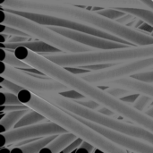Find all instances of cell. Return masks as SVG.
<instances>
[{"mask_svg":"<svg viewBox=\"0 0 153 153\" xmlns=\"http://www.w3.org/2000/svg\"><path fill=\"white\" fill-rule=\"evenodd\" d=\"M13 52L18 58L26 62L30 66L40 70L46 76L61 82L71 89L82 93L85 97L95 100L101 106L113 110L121 117L137 124L153 133L152 117H149L144 112L139 111L121 99H117L108 93L100 86L94 85L82 79L81 76L72 74L65 67L56 65L44 56L35 53L25 47L20 46L16 48Z\"/></svg>","mask_w":153,"mask_h":153,"instance_id":"1","label":"cell"},{"mask_svg":"<svg viewBox=\"0 0 153 153\" xmlns=\"http://www.w3.org/2000/svg\"><path fill=\"white\" fill-rule=\"evenodd\" d=\"M0 5L4 9L43 13L74 21L116 35L136 46L153 44L152 35L108 19L87 6L80 7L45 0H1Z\"/></svg>","mask_w":153,"mask_h":153,"instance_id":"2","label":"cell"},{"mask_svg":"<svg viewBox=\"0 0 153 153\" xmlns=\"http://www.w3.org/2000/svg\"><path fill=\"white\" fill-rule=\"evenodd\" d=\"M19 100L30 108L42 114L48 120L52 121L67 132L76 134L83 141L92 143L96 148H100L104 152L126 153V150L115 144L98 132L83 124L72 113L65 111L60 107L46 100L35 92L28 89H22L18 93Z\"/></svg>","mask_w":153,"mask_h":153,"instance_id":"3","label":"cell"},{"mask_svg":"<svg viewBox=\"0 0 153 153\" xmlns=\"http://www.w3.org/2000/svg\"><path fill=\"white\" fill-rule=\"evenodd\" d=\"M44 56L63 67L108 63L120 64L134 59L153 56V44L147 46H131L109 49H93L81 53L64 52L45 55Z\"/></svg>","mask_w":153,"mask_h":153,"instance_id":"4","label":"cell"},{"mask_svg":"<svg viewBox=\"0 0 153 153\" xmlns=\"http://www.w3.org/2000/svg\"><path fill=\"white\" fill-rule=\"evenodd\" d=\"M35 93H37L46 100L60 107L61 108L65 109L67 112L73 113L74 115L88 119L93 123L104 126L117 132L147 142L153 145V133L137 124H134L133 122L127 123L118 119L117 117L106 116L97 110H93L89 108H86L71 99L65 98V96H63L58 92L49 91V92H35Z\"/></svg>","mask_w":153,"mask_h":153,"instance_id":"5","label":"cell"},{"mask_svg":"<svg viewBox=\"0 0 153 153\" xmlns=\"http://www.w3.org/2000/svg\"><path fill=\"white\" fill-rule=\"evenodd\" d=\"M1 21L0 23H4L15 28H18L28 33L33 39H38L47 42L66 53H81L91 51L95 48L89 46L78 43L53 30L48 26L40 24L32 20L21 16L12 12L5 11L1 7Z\"/></svg>","mask_w":153,"mask_h":153,"instance_id":"6","label":"cell"},{"mask_svg":"<svg viewBox=\"0 0 153 153\" xmlns=\"http://www.w3.org/2000/svg\"><path fill=\"white\" fill-rule=\"evenodd\" d=\"M152 70H153V56H149L120 63L113 67L103 70L91 71L79 76L94 85L101 86L116 79L129 77L139 73Z\"/></svg>","mask_w":153,"mask_h":153,"instance_id":"7","label":"cell"},{"mask_svg":"<svg viewBox=\"0 0 153 153\" xmlns=\"http://www.w3.org/2000/svg\"><path fill=\"white\" fill-rule=\"evenodd\" d=\"M0 76L9 79L15 83L22 86L25 89L32 92H58L61 93L69 89L67 85L62 83L61 82L53 79L48 76L41 77L40 75L36 76L30 74L19 68H15L6 65L1 61V71Z\"/></svg>","mask_w":153,"mask_h":153,"instance_id":"8","label":"cell"},{"mask_svg":"<svg viewBox=\"0 0 153 153\" xmlns=\"http://www.w3.org/2000/svg\"><path fill=\"white\" fill-rule=\"evenodd\" d=\"M66 132L67 131L65 129H64L57 124L49 120L48 122L44 121L31 126L13 128L9 131L1 133V137H2L1 147H4L10 144H14L16 143H20L29 139H34L38 137H44V136L54 135V134H60Z\"/></svg>","mask_w":153,"mask_h":153,"instance_id":"9","label":"cell"},{"mask_svg":"<svg viewBox=\"0 0 153 153\" xmlns=\"http://www.w3.org/2000/svg\"><path fill=\"white\" fill-rule=\"evenodd\" d=\"M73 115L74 117H76L83 124H85L86 126H90L91 128H92L93 130L98 132L100 134L103 135L104 137H106L107 139H108L115 144H117L126 150L138 153H153V145L147 142H144V141L139 140L137 138L132 137L130 135L117 132V131L108 128L104 126L93 123L88 119L81 117L77 115H74V114H73Z\"/></svg>","mask_w":153,"mask_h":153,"instance_id":"10","label":"cell"},{"mask_svg":"<svg viewBox=\"0 0 153 153\" xmlns=\"http://www.w3.org/2000/svg\"><path fill=\"white\" fill-rule=\"evenodd\" d=\"M51 30L78 42L85 46H89L95 49H109V48H119L125 47H131L129 45L114 41L111 39H104L96 35H92L90 33L63 28V27H56V26H48Z\"/></svg>","mask_w":153,"mask_h":153,"instance_id":"11","label":"cell"},{"mask_svg":"<svg viewBox=\"0 0 153 153\" xmlns=\"http://www.w3.org/2000/svg\"><path fill=\"white\" fill-rule=\"evenodd\" d=\"M52 3L71 4L77 6H91L100 8H122V7H137L148 8L146 4L140 0H45ZM150 9V8H149Z\"/></svg>","mask_w":153,"mask_h":153,"instance_id":"12","label":"cell"},{"mask_svg":"<svg viewBox=\"0 0 153 153\" xmlns=\"http://www.w3.org/2000/svg\"><path fill=\"white\" fill-rule=\"evenodd\" d=\"M1 48H7V49H15L16 48L22 46L30 50L38 53L39 55L45 56V55H52V54H58V53H64L61 49L47 43L42 40H28L23 42H1L0 43Z\"/></svg>","mask_w":153,"mask_h":153,"instance_id":"13","label":"cell"},{"mask_svg":"<svg viewBox=\"0 0 153 153\" xmlns=\"http://www.w3.org/2000/svg\"><path fill=\"white\" fill-rule=\"evenodd\" d=\"M31 108H26V109H22V110L10 111V112H6L4 115V113H1L2 114V117L0 119L1 133L13 129L14 126L18 123V121Z\"/></svg>","mask_w":153,"mask_h":153,"instance_id":"14","label":"cell"},{"mask_svg":"<svg viewBox=\"0 0 153 153\" xmlns=\"http://www.w3.org/2000/svg\"><path fill=\"white\" fill-rule=\"evenodd\" d=\"M78 136L73 133L66 132L60 134H57V136L47 146L52 153L62 152L71 143H73L75 139H77Z\"/></svg>","mask_w":153,"mask_h":153,"instance_id":"15","label":"cell"},{"mask_svg":"<svg viewBox=\"0 0 153 153\" xmlns=\"http://www.w3.org/2000/svg\"><path fill=\"white\" fill-rule=\"evenodd\" d=\"M57 136V134H54V135H48V136H44L39 140L36 141H32L25 145L22 146H19L22 148V151L23 153H38L40 152V151L45 148L46 146H48L56 137Z\"/></svg>","mask_w":153,"mask_h":153,"instance_id":"16","label":"cell"},{"mask_svg":"<svg viewBox=\"0 0 153 153\" xmlns=\"http://www.w3.org/2000/svg\"><path fill=\"white\" fill-rule=\"evenodd\" d=\"M1 61L5 63L6 65L15 67V68H19V69H24V68H30L31 67L29 64H27L26 62L21 60L20 58H18L14 52H10L7 50V48H1Z\"/></svg>","mask_w":153,"mask_h":153,"instance_id":"17","label":"cell"},{"mask_svg":"<svg viewBox=\"0 0 153 153\" xmlns=\"http://www.w3.org/2000/svg\"><path fill=\"white\" fill-rule=\"evenodd\" d=\"M48 120L42 114H40L39 112L30 109L28 113H26L19 121L18 123L14 126L13 128H17V127H22V126H31L34 124H38V123H41Z\"/></svg>","mask_w":153,"mask_h":153,"instance_id":"18","label":"cell"},{"mask_svg":"<svg viewBox=\"0 0 153 153\" xmlns=\"http://www.w3.org/2000/svg\"><path fill=\"white\" fill-rule=\"evenodd\" d=\"M121 11L131 13L140 19L144 22L153 26V10L149 8H137V7H122L118 8Z\"/></svg>","mask_w":153,"mask_h":153,"instance_id":"19","label":"cell"},{"mask_svg":"<svg viewBox=\"0 0 153 153\" xmlns=\"http://www.w3.org/2000/svg\"><path fill=\"white\" fill-rule=\"evenodd\" d=\"M153 103V98L150 97L146 94L140 93L139 97L135 100V102L132 105L134 108L138 109L139 111L144 112L150 106H152Z\"/></svg>","mask_w":153,"mask_h":153,"instance_id":"20","label":"cell"},{"mask_svg":"<svg viewBox=\"0 0 153 153\" xmlns=\"http://www.w3.org/2000/svg\"><path fill=\"white\" fill-rule=\"evenodd\" d=\"M0 94L2 96V103H1L2 105H22L23 104L19 100L18 95L13 92L4 91L2 88Z\"/></svg>","mask_w":153,"mask_h":153,"instance_id":"21","label":"cell"},{"mask_svg":"<svg viewBox=\"0 0 153 153\" xmlns=\"http://www.w3.org/2000/svg\"><path fill=\"white\" fill-rule=\"evenodd\" d=\"M95 12H97L98 13H100L108 19L115 20V21L126 13V12L121 11L118 8H100V9L96 10Z\"/></svg>","mask_w":153,"mask_h":153,"instance_id":"22","label":"cell"},{"mask_svg":"<svg viewBox=\"0 0 153 153\" xmlns=\"http://www.w3.org/2000/svg\"><path fill=\"white\" fill-rule=\"evenodd\" d=\"M0 86L4 90L13 92L17 95L22 89H24L22 86L19 85L18 83H15L14 82H13L9 79H6L3 76H0Z\"/></svg>","mask_w":153,"mask_h":153,"instance_id":"23","label":"cell"},{"mask_svg":"<svg viewBox=\"0 0 153 153\" xmlns=\"http://www.w3.org/2000/svg\"><path fill=\"white\" fill-rule=\"evenodd\" d=\"M105 91L108 93L113 95L114 97H116L117 99H122L123 97L133 93V91H128L126 89L120 88V87H115V86H107Z\"/></svg>","mask_w":153,"mask_h":153,"instance_id":"24","label":"cell"},{"mask_svg":"<svg viewBox=\"0 0 153 153\" xmlns=\"http://www.w3.org/2000/svg\"><path fill=\"white\" fill-rule=\"evenodd\" d=\"M0 27H1V32L7 33V34H9V35L30 37L28 33L24 32L23 30H20V29H18V28H15V27L10 26V25L4 24V23H0Z\"/></svg>","mask_w":153,"mask_h":153,"instance_id":"25","label":"cell"},{"mask_svg":"<svg viewBox=\"0 0 153 153\" xmlns=\"http://www.w3.org/2000/svg\"><path fill=\"white\" fill-rule=\"evenodd\" d=\"M74 101H76L77 103H79V104H81V105H82V106H84L86 108L93 109V110H98L101 107V105L100 103L96 102L95 100H91L90 98H86V99H82V100H74Z\"/></svg>","mask_w":153,"mask_h":153,"instance_id":"26","label":"cell"},{"mask_svg":"<svg viewBox=\"0 0 153 153\" xmlns=\"http://www.w3.org/2000/svg\"><path fill=\"white\" fill-rule=\"evenodd\" d=\"M60 94H62L63 96H65V98L74 100H82V99H86L87 97H85L82 93L77 91L76 90L74 89H69L65 91L61 92Z\"/></svg>","mask_w":153,"mask_h":153,"instance_id":"27","label":"cell"},{"mask_svg":"<svg viewBox=\"0 0 153 153\" xmlns=\"http://www.w3.org/2000/svg\"><path fill=\"white\" fill-rule=\"evenodd\" d=\"M131 77H134V78H135L137 80H140V81H143V82L153 83V70L139 73V74L132 75Z\"/></svg>","mask_w":153,"mask_h":153,"instance_id":"28","label":"cell"},{"mask_svg":"<svg viewBox=\"0 0 153 153\" xmlns=\"http://www.w3.org/2000/svg\"><path fill=\"white\" fill-rule=\"evenodd\" d=\"M30 108L28 106L25 104L22 105H2L1 106V113H6L10 111H15V110H22V109H26Z\"/></svg>","mask_w":153,"mask_h":153,"instance_id":"29","label":"cell"},{"mask_svg":"<svg viewBox=\"0 0 153 153\" xmlns=\"http://www.w3.org/2000/svg\"><path fill=\"white\" fill-rule=\"evenodd\" d=\"M82 138H80V137H78L77 139H75L73 143H71L62 152L64 153H69V152H75L76 150L75 149H78L79 147H80V145L82 144Z\"/></svg>","mask_w":153,"mask_h":153,"instance_id":"30","label":"cell"},{"mask_svg":"<svg viewBox=\"0 0 153 153\" xmlns=\"http://www.w3.org/2000/svg\"><path fill=\"white\" fill-rule=\"evenodd\" d=\"M134 19H136V16H134V15H133V14H131V13H126L125 15H123L122 17L117 19L116 21H117V22L121 23V24H124V25L128 26L129 23H131Z\"/></svg>","mask_w":153,"mask_h":153,"instance_id":"31","label":"cell"},{"mask_svg":"<svg viewBox=\"0 0 153 153\" xmlns=\"http://www.w3.org/2000/svg\"><path fill=\"white\" fill-rule=\"evenodd\" d=\"M65 68L66 70H68L69 72H71L72 74H76V75H81V74H86V73L91 72L90 70L85 69V68H82L81 66H72V67H65Z\"/></svg>","mask_w":153,"mask_h":153,"instance_id":"32","label":"cell"},{"mask_svg":"<svg viewBox=\"0 0 153 153\" xmlns=\"http://www.w3.org/2000/svg\"><path fill=\"white\" fill-rule=\"evenodd\" d=\"M32 37H25V36H16V35H10L6 42H23L28 41Z\"/></svg>","mask_w":153,"mask_h":153,"instance_id":"33","label":"cell"},{"mask_svg":"<svg viewBox=\"0 0 153 153\" xmlns=\"http://www.w3.org/2000/svg\"><path fill=\"white\" fill-rule=\"evenodd\" d=\"M139 95H140V93L133 92V93H131V94H129V95H127V96L123 97L121 100H122L123 101H125V102L130 104V105H133V104L135 102V100H137V98L139 97Z\"/></svg>","mask_w":153,"mask_h":153,"instance_id":"34","label":"cell"},{"mask_svg":"<svg viewBox=\"0 0 153 153\" xmlns=\"http://www.w3.org/2000/svg\"><path fill=\"white\" fill-rule=\"evenodd\" d=\"M94 148H96L92 143L87 142V141H82V144L80 145V147L78 149H82V150H84L86 151L87 152H93L94 151Z\"/></svg>","mask_w":153,"mask_h":153,"instance_id":"35","label":"cell"},{"mask_svg":"<svg viewBox=\"0 0 153 153\" xmlns=\"http://www.w3.org/2000/svg\"><path fill=\"white\" fill-rule=\"evenodd\" d=\"M142 3H143L144 4H146L148 6V8L153 10V0H140Z\"/></svg>","mask_w":153,"mask_h":153,"instance_id":"36","label":"cell"},{"mask_svg":"<svg viewBox=\"0 0 153 153\" xmlns=\"http://www.w3.org/2000/svg\"><path fill=\"white\" fill-rule=\"evenodd\" d=\"M144 113H145L146 115H148L149 117H152L153 118V105L150 106V107L144 111Z\"/></svg>","mask_w":153,"mask_h":153,"instance_id":"37","label":"cell"}]
</instances>
